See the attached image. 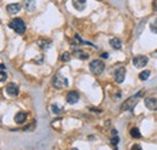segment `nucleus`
I'll return each instance as SVG.
<instances>
[{"label":"nucleus","mask_w":157,"mask_h":150,"mask_svg":"<svg viewBox=\"0 0 157 150\" xmlns=\"http://www.w3.org/2000/svg\"><path fill=\"white\" fill-rule=\"evenodd\" d=\"M87 0H73V6L77 11H82L86 7Z\"/></svg>","instance_id":"obj_14"},{"label":"nucleus","mask_w":157,"mask_h":150,"mask_svg":"<svg viewBox=\"0 0 157 150\" xmlns=\"http://www.w3.org/2000/svg\"><path fill=\"white\" fill-rule=\"evenodd\" d=\"M52 84H53L55 89L63 90V89H65V87H68L69 81H68L67 78H64L63 75L57 74V75H55V76H53V79H52Z\"/></svg>","instance_id":"obj_4"},{"label":"nucleus","mask_w":157,"mask_h":150,"mask_svg":"<svg viewBox=\"0 0 157 150\" xmlns=\"http://www.w3.org/2000/svg\"><path fill=\"white\" fill-rule=\"evenodd\" d=\"M1 70H5V64L4 63H1Z\"/></svg>","instance_id":"obj_27"},{"label":"nucleus","mask_w":157,"mask_h":150,"mask_svg":"<svg viewBox=\"0 0 157 150\" xmlns=\"http://www.w3.org/2000/svg\"><path fill=\"white\" fill-rule=\"evenodd\" d=\"M109 44L115 50H121V47H122V41L119 39V38H112V39H110Z\"/></svg>","instance_id":"obj_16"},{"label":"nucleus","mask_w":157,"mask_h":150,"mask_svg":"<svg viewBox=\"0 0 157 150\" xmlns=\"http://www.w3.org/2000/svg\"><path fill=\"white\" fill-rule=\"evenodd\" d=\"M148 62H149V58L148 56H144V55H140V56H135L133 58V66L138 69H141L144 68L146 64H148Z\"/></svg>","instance_id":"obj_5"},{"label":"nucleus","mask_w":157,"mask_h":150,"mask_svg":"<svg viewBox=\"0 0 157 150\" xmlns=\"http://www.w3.org/2000/svg\"><path fill=\"white\" fill-rule=\"evenodd\" d=\"M25 120H27V114H25L24 111H18L17 114L15 115V122L18 123V125L24 123Z\"/></svg>","instance_id":"obj_15"},{"label":"nucleus","mask_w":157,"mask_h":150,"mask_svg":"<svg viewBox=\"0 0 157 150\" xmlns=\"http://www.w3.org/2000/svg\"><path fill=\"white\" fill-rule=\"evenodd\" d=\"M71 59V55L69 52H64L62 56H60V61L62 62H69Z\"/></svg>","instance_id":"obj_21"},{"label":"nucleus","mask_w":157,"mask_h":150,"mask_svg":"<svg viewBox=\"0 0 157 150\" xmlns=\"http://www.w3.org/2000/svg\"><path fill=\"white\" fill-rule=\"evenodd\" d=\"M7 79V74L5 73V70H1V74H0V81L4 82Z\"/></svg>","instance_id":"obj_23"},{"label":"nucleus","mask_w":157,"mask_h":150,"mask_svg":"<svg viewBox=\"0 0 157 150\" xmlns=\"http://www.w3.org/2000/svg\"><path fill=\"white\" fill-rule=\"evenodd\" d=\"M144 104H145V107L149 109V110H157V99L153 98V97H146L145 101H144Z\"/></svg>","instance_id":"obj_8"},{"label":"nucleus","mask_w":157,"mask_h":150,"mask_svg":"<svg viewBox=\"0 0 157 150\" xmlns=\"http://www.w3.org/2000/svg\"><path fill=\"white\" fill-rule=\"evenodd\" d=\"M71 150H78V149H77V148H73Z\"/></svg>","instance_id":"obj_28"},{"label":"nucleus","mask_w":157,"mask_h":150,"mask_svg":"<svg viewBox=\"0 0 157 150\" xmlns=\"http://www.w3.org/2000/svg\"><path fill=\"white\" fill-rule=\"evenodd\" d=\"M51 110H52L53 114H59V112L63 111V108L60 105H58V104H52L51 105Z\"/></svg>","instance_id":"obj_20"},{"label":"nucleus","mask_w":157,"mask_h":150,"mask_svg":"<svg viewBox=\"0 0 157 150\" xmlns=\"http://www.w3.org/2000/svg\"><path fill=\"white\" fill-rule=\"evenodd\" d=\"M18 92H19V89L15 82H9L6 85V93L10 97H16L18 94Z\"/></svg>","instance_id":"obj_7"},{"label":"nucleus","mask_w":157,"mask_h":150,"mask_svg":"<svg viewBox=\"0 0 157 150\" xmlns=\"http://www.w3.org/2000/svg\"><path fill=\"white\" fill-rule=\"evenodd\" d=\"M6 11L10 15H16L21 11V5L19 4H9V5H6Z\"/></svg>","instance_id":"obj_10"},{"label":"nucleus","mask_w":157,"mask_h":150,"mask_svg":"<svg viewBox=\"0 0 157 150\" xmlns=\"http://www.w3.org/2000/svg\"><path fill=\"white\" fill-rule=\"evenodd\" d=\"M130 150H143V149H141V146L139 144H133L132 148H130Z\"/></svg>","instance_id":"obj_24"},{"label":"nucleus","mask_w":157,"mask_h":150,"mask_svg":"<svg viewBox=\"0 0 157 150\" xmlns=\"http://www.w3.org/2000/svg\"><path fill=\"white\" fill-rule=\"evenodd\" d=\"M36 44L41 50H48L52 46V40H50V39H39Z\"/></svg>","instance_id":"obj_13"},{"label":"nucleus","mask_w":157,"mask_h":150,"mask_svg":"<svg viewBox=\"0 0 157 150\" xmlns=\"http://www.w3.org/2000/svg\"><path fill=\"white\" fill-rule=\"evenodd\" d=\"M140 96H143V92H138L137 94L132 96L130 98H128L127 101H125V102L122 103V105H121V110H123V111H127V110L130 111V110H133V108L137 105V103H138V101H139Z\"/></svg>","instance_id":"obj_2"},{"label":"nucleus","mask_w":157,"mask_h":150,"mask_svg":"<svg viewBox=\"0 0 157 150\" xmlns=\"http://www.w3.org/2000/svg\"><path fill=\"white\" fill-rule=\"evenodd\" d=\"M23 5H24V9L28 12H33L36 9V0H24Z\"/></svg>","instance_id":"obj_12"},{"label":"nucleus","mask_w":157,"mask_h":150,"mask_svg":"<svg viewBox=\"0 0 157 150\" xmlns=\"http://www.w3.org/2000/svg\"><path fill=\"white\" fill-rule=\"evenodd\" d=\"M9 27L11 29H14L17 34L22 35L25 33V29H27V26H25V23L22 18H14L10 23H9Z\"/></svg>","instance_id":"obj_1"},{"label":"nucleus","mask_w":157,"mask_h":150,"mask_svg":"<svg viewBox=\"0 0 157 150\" xmlns=\"http://www.w3.org/2000/svg\"><path fill=\"white\" fill-rule=\"evenodd\" d=\"M42 61H44V57H42V56H39V57L35 59V63H42Z\"/></svg>","instance_id":"obj_25"},{"label":"nucleus","mask_w":157,"mask_h":150,"mask_svg":"<svg viewBox=\"0 0 157 150\" xmlns=\"http://www.w3.org/2000/svg\"><path fill=\"white\" fill-rule=\"evenodd\" d=\"M150 30H151L152 33L157 34V18H156V19H153V22L150 24Z\"/></svg>","instance_id":"obj_22"},{"label":"nucleus","mask_w":157,"mask_h":150,"mask_svg":"<svg viewBox=\"0 0 157 150\" xmlns=\"http://www.w3.org/2000/svg\"><path fill=\"white\" fill-rule=\"evenodd\" d=\"M73 55H74V57H76V58H78V59H81V61H86V59H88V53H86V52H84V50H80V48H75V50H73Z\"/></svg>","instance_id":"obj_11"},{"label":"nucleus","mask_w":157,"mask_h":150,"mask_svg":"<svg viewBox=\"0 0 157 150\" xmlns=\"http://www.w3.org/2000/svg\"><path fill=\"white\" fill-rule=\"evenodd\" d=\"M114 78H115V81L117 84H122L125 81V78H126V68L125 67L117 68L114 71Z\"/></svg>","instance_id":"obj_6"},{"label":"nucleus","mask_w":157,"mask_h":150,"mask_svg":"<svg viewBox=\"0 0 157 150\" xmlns=\"http://www.w3.org/2000/svg\"><path fill=\"white\" fill-rule=\"evenodd\" d=\"M150 76V70H143L140 74H139V79L141 81H146Z\"/></svg>","instance_id":"obj_18"},{"label":"nucleus","mask_w":157,"mask_h":150,"mask_svg":"<svg viewBox=\"0 0 157 150\" xmlns=\"http://www.w3.org/2000/svg\"><path fill=\"white\" fill-rule=\"evenodd\" d=\"M130 136L133 137V138H135V139H139L140 137H141V134H140V132H139V130L137 128V127H133L132 130H130Z\"/></svg>","instance_id":"obj_19"},{"label":"nucleus","mask_w":157,"mask_h":150,"mask_svg":"<svg viewBox=\"0 0 157 150\" xmlns=\"http://www.w3.org/2000/svg\"><path fill=\"white\" fill-rule=\"evenodd\" d=\"M104 69H105V64L100 59H94L89 63V70L94 75H100L104 71Z\"/></svg>","instance_id":"obj_3"},{"label":"nucleus","mask_w":157,"mask_h":150,"mask_svg":"<svg viewBox=\"0 0 157 150\" xmlns=\"http://www.w3.org/2000/svg\"><path fill=\"white\" fill-rule=\"evenodd\" d=\"M100 57H102V58H108V57H109V53L104 52V53H102V55H100Z\"/></svg>","instance_id":"obj_26"},{"label":"nucleus","mask_w":157,"mask_h":150,"mask_svg":"<svg viewBox=\"0 0 157 150\" xmlns=\"http://www.w3.org/2000/svg\"><path fill=\"white\" fill-rule=\"evenodd\" d=\"M78 99H80V96L76 91H70L68 94H67V102L69 104H75L78 102Z\"/></svg>","instance_id":"obj_9"},{"label":"nucleus","mask_w":157,"mask_h":150,"mask_svg":"<svg viewBox=\"0 0 157 150\" xmlns=\"http://www.w3.org/2000/svg\"><path fill=\"white\" fill-rule=\"evenodd\" d=\"M112 137H111V144L114 145V146H116L117 144H119V142H120V138H119V136H117V131L116 130H112Z\"/></svg>","instance_id":"obj_17"}]
</instances>
